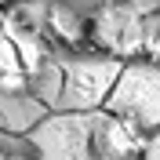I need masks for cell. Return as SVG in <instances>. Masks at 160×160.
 <instances>
[{
  "label": "cell",
  "instance_id": "6da1fadb",
  "mask_svg": "<svg viewBox=\"0 0 160 160\" xmlns=\"http://www.w3.org/2000/svg\"><path fill=\"white\" fill-rule=\"evenodd\" d=\"M106 109H113L117 117L131 120L135 128L142 131H157L160 124V80H157V62L146 58H131L120 62L117 77H113L106 98H102Z\"/></svg>",
  "mask_w": 160,
  "mask_h": 160
},
{
  "label": "cell",
  "instance_id": "7a4b0ae2",
  "mask_svg": "<svg viewBox=\"0 0 160 160\" xmlns=\"http://www.w3.org/2000/svg\"><path fill=\"white\" fill-rule=\"evenodd\" d=\"M142 18L146 15H138L128 0H109L84 18V26H88L84 48L109 55L117 62L142 58Z\"/></svg>",
  "mask_w": 160,
  "mask_h": 160
},
{
  "label": "cell",
  "instance_id": "3957f363",
  "mask_svg": "<svg viewBox=\"0 0 160 160\" xmlns=\"http://www.w3.org/2000/svg\"><path fill=\"white\" fill-rule=\"evenodd\" d=\"M120 62L109 55H91V58H77L69 66H62V84H58V98L55 106H66V109H80L88 113L95 106H102L106 91H109L113 77H117Z\"/></svg>",
  "mask_w": 160,
  "mask_h": 160
},
{
  "label": "cell",
  "instance_id": "277c9868",
  "mask_svg": "<svg viewBox=\"0 0 160 160\" xmlns=\"http://www.w3.org/2000/svg\"><path fill=\"white\" fill-rule=\"evenodd\" d=\"M33 153L48 157H88V120L80 109L66 113H44V117L26 131Z\"/></svg>",
  "mask_w": 160,
  "mask_h": 160
},
{
  "label": "cell",
  "instance_id": "5b68a950",
  "mask_svg": "<svg viewBox=\"0 0 160 160\" xmlns=\"http://www.w3.org/2000/svg\"><path fill=\"white\" fill-rule=\"evenodd\" d=\"M88 120V157H109V160H124V157H138L146 131L135 128L131 120L117 117L106 106L84 113Z\"/></svg>",
  "mask_w": 160,
  "mask_h": 160
},
{
  "label": "cell",
  "instance_id": "8992f818",
  "mask_svg": "<svg viewBox=\"0 0 160 160\" xmlns=\"http://www.w3.org/2000/svg\"><path fill=\"white\" fill-rule=\"evenodd\" d=\"M84 33H88L84 15H77L73 8H66V4H48L44 8V37L48 40H55V44H62L69 51H80L84 48Z\"/></svg>",
  "mask_w": 160,
  "mask_h": 160
},
{
  "label": "cell",
  "instance_id": "52a82bcc",
  "mask_svg": "<svg viewBox=\"0 0 160 160\" xmlns=\"http://www.w3.org/2000/svg\"><path fill=\"white\" fill-rule=\"evenodd\" d=\"M18 4H26V0H0V15H4V11H15Z\"/></svg>",
  "mask_w": 160,
  "mask_h": 160
}]
</instances>
